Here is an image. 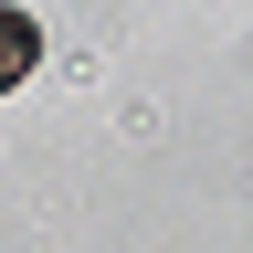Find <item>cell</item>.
I'll return each mask as SVG.
<instances>
[{
  "instance_id": "6da1fadb",
  "label": "cell",
  "mask_w": 253,
  "mask_h": 253,
  "mask_svg": "<svg viewBox=\"0 0 253 253\" xmlns=\"http://www.w3.org/2000/svg\"><path fill=\"white\" fill-rule=\"evenodd\" d=\"M32 63H42V32H32V11H0V95H11Z\"/></svg>"
}]
</instances>
